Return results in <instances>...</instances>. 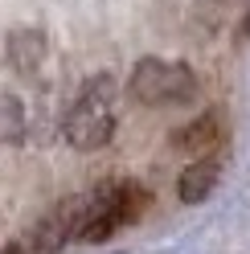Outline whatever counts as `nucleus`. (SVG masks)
Wrapping results in <instances>:
<instances>
[{"mask_svg": "<svg viewBox=\"0 0 250 254\" xmlns=\"http://www.w3.org/2000/svg\"><path fill=\"white\" fill-rule=\"evenodd\" d=\"M131 99L144 107H185L197 99V74L185 62L139 58L131 70Z\"/></svg>", "mask_w": 250, "mask_h": 254, "instance_id": "f03ea898", "label": "nucleus"}, {"mask_svg": "<svg viewBox=\"0 0 250 254\" xmlns=\"http://www.w3.org/2000/svg\"><path fill=\"white\" fill-rule=\"evenodd\" d=\"M21 135H25V107H21V99L0 94V148L17 144Z\"/></svg>", "mask_w": 250, "mask_h": 254, "instance_id": "423d86ee", "label": "nucleus"}, {"mask_svg": "<svg viewBox=\"0 0 250 254\" xmlns=\"http://www.w3.org/2000/svg\"><path fill=\"white\" fill-rule=\"evenodd\" d=\"M222 131H226V119L222 111H205V115H197L193 123L177 127L173 135H168V144H173V152H209L222 144Z\"/></svg>", "mask_w": 250, "mask_h": 254, "instance_id": "7ed1b4c3", "label": "nucleus"}, {"mask_svg": "<svg viewBox=\"0 0 250 254\" xmlns=\"http://www.w3.org/2000/svg\"><path fill=\"white\" fill-rule=\"evenodd\" d=\"M242 33L250 37V8H246V21H242Z\"/></svg>", "mask_w": 250, "mask_h": 254, "instance_id": "6e6552de", "label": "nucleus"}, {"mask_svg": "<svg viewBox=\"0 0 250 254\" xmlns=\"http://www.w3.org/2000/svg\"><path fill=\"white\" fill-rule=\"evenodd\" d=\"M62 135L70 139V148L78 152H99L107 139L115 135V78L111 74H95L82 86V94L74 99L66 111Z\"/></svg>", "mask_w": 250, "mask_h": 254, "instance_id": "f257e3e1", "label": "nucleus"}, {"mask_svg": "<svg viewBox=\"0 0 250 254\" xmlns=\"http://www.w3.org/2000/svg\"><path fill=\"white\" fill-rule=\"evenodd\" d=\"M217 177H222V164L213 160H205V156H201V160H193L189 168L181 172V181H177V197L185 201V205H201L205 201L213 189H217Z\"/></svg>", "mask_w": 250, "mask_h": 254, "instance_id": "20e7f679", "label": "nucleus"}, {"mask_svg": "<svg viewBox=\"0 0 250 254\" xmlns=\"http://www.w3.org/2000/svg\"><path fill=\"white\" fill-rule=\"evenodd\" d=\"M45 58V37L37 29H17V33L8 37V62L17 66L21 74H33Z\"/></svg>", "mask_w": 250, "mask_h": 254, "instance_id": "39448f33", "label": "nucleus"}, {"mask_svg": "<svg viewBox=\"0 0 250 254\" xmlns=\"http://www.w3.org/2000/svg\"><path fill=\"white\" fill-rule=\"evenodd\" d=\"M0 254H29V250H25V242H12V246H4Z\"/></svg>", "mask_w": 250, "mask_h": 254, "instance_id": "0eeeda50", "label": "nucleus"}]
</instances>
